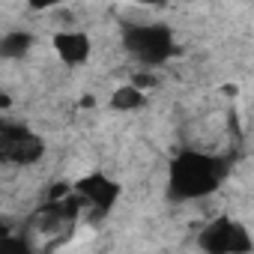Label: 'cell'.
Segmentation results:
<instances>
[{"label":"cell","mask_w":254,"mask_h":254,"mask_svg":"<svg viewBox=\"0 0 254 254\" xmlns=\"http://www.w3.org/2000/svg\"><path fill=\"white\" fill-rule=\"evenodd\" d=\"M0 254H36L24 236H0Z\"/></svg>","instance_id":"8"},{"label":"cell","mask_w":254,"mask_h":254,"mask_svg":"<svg viewBox=\"0 0 254 254\" xmlns=\"http://www.w3.org/2000/svg\"><path fill=\"white\" fill-rule=\"evenodd\" d=\"M33 48V36L27 30H9L0 36V57L3 60H21Z\"/></svg>","instance_id":"7"},{"label":"cell","mask_w":254,"mask_h":254,"mask_svg":"<svg viewBox=\"0 0 254 254\" xmlns=\"http://www.w3.org/2000/svg\"><path fill=\"white\" fill-rule=\"evenodd\" d=\"M51 48H54L57 60H60L63 66H69V69L84 66V63L90 60V54H93L90 36H87L84 30H72V27H69V30H57L54 39H51Z\"/></svg>","instance_id":"5"},{"label":"cell","mask_w":254,"mask_h":254,"mask_svg":"<svg viewBox=\"0 0 254 254\" xmlns=\"http://www.w3.org/2000/svg\"><path fill=\"white\" fill-rule=\"evenodd\" d=\"M108 105H111V111H117V114H135V111H141V108L147 105V93L138 90L135 84H123V87H117V90L111 93Z\"/></svg>","instance_id":"6"},{"label":"cell","mask_w":254,"mask_h":254,"mask_svg":"<svg viewBox=\"0 0 254 254\" xmlns=\"http://www.w3.org/2000/svg\"><path fill=\"white\" fill-rule=\"evenodd\" d=\"M227 177V162L206 150H183L168 168V191L174 200H200Z\"/></svg>","instance_id":"1"},{"label":"cell","mask_w":254,"mask_h":254,"mask_svg":"<svg viewBox=\"0 0 254 254\" xmlns=\"http://www.w3.org/2000/svg\"><path fill=\"white\" fill-rule=\"evenodd\" d=\"M123 42L144 66H162L177 51V39L168 24H129Z\"/></svg>","instance_id":"2"},{"label":"cell","mask_w":254,"mask_h":254,"mask_svg":"<svg viewBox=\"0 0 254 254\" xmlns=\"http://www.w3.org/2000/svg\"><path fill=\"white\" fill-rule=\"evenodd\" d=\"M197 245L203 254H251L254 251V239L248 227L230 215H218L206 221L197 233Z\"/></svg>","instance_id":"3"},{"label":"cell","mask_w":254,"mask_h":254,"mask_svg":"<svg viewBox=\"0 0 254 254\" xmlns=\"http://www.w3.org/2000/svg\"><path fill=\"white\" fill-rule=\"evenodd\" d=\"M75 197H81L93 212L105 215V212H111V206L120 200V183L111 180V177L102 174V171H93V174H87V177H81V180L75 183Z\"/></svg>","instance_id":"4"}]
</instances>
